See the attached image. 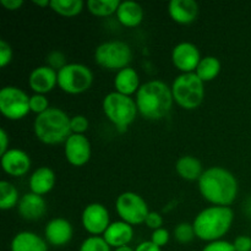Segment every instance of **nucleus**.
Wrapping results in <instances>:
<instances>
[{"label": "nucleus", "mask_w": 251, "mask_h": 251, "mask_svg": "<svg viewBox=\"0 0 251 251\" xmlns=\"http://www.w3.org/2000/svg\"><path fill=\"white\" fill-rule=\"evenodd\" d=\"M28 184L31 193L43 196L53 190L55 185V174L49 167H39L31 174Z\"/></svg>", "instance_id": "nucleus-21"}, {"label": "nucleus", "mask_w": 251, "mask_h": 251, "mask_svg": "<svg viewBox=\"0 0 251 251\" xmlns=\"http://www.w3.org/2000/svg\"><path fill=\"white\" fill-rule=\"evenodd\" d=\"M176 173L179 176L189 181L198 180L202 176V164L198 158L193 156H183L176 163Z\"/></svg>", "instance_id": "nucleus-24"}, {"label": "nucleus", "mask_w": 251, "mask_h": 251, "mask_svg": "<svg viewBox=\"0 0 251 251\" xmlns=\"http://www.w3.org/2000/svg\"><path fill=\"white\" fill-rule=\"evenodd\" d=\"M93 74L88 66L78 63L66 64L58 71V86L69 95H80L91 88Z\"/></svg>", "instance_id": "nucleus-8"}, {"label": "nucleus", "mask_w": 251, "mask_h": 251, "mask_svg": "<svg viewBox=\"0 0 251 251\" xmlns=\"http://www.w3.org/2000/svg\"><path fill=\"white\" fill-rule=\"evenodd\" d=\"M74 235V229L71 223L65 218H53L47 223L44 228L46 242L53 247H65L71 242Z\"/></svg>", "instance_id": "nucleus-14"}, {"label": "nucleus", "mask_w": 251, "mask_h": 251, "mask_svg": "<svg viewBox=\"0 0 251 251\" xmlns=\"http://www.w3.org/2000/svg\"><path fill=\"white\" fill-rule=\"evenodd\" d=\"M102 108L108 120L120 131L126 130L127 126L135 122L139 112L136 100L119 92L108 93L103 100Z\"/></svg>", "instance_id": "nucleus-6"}, {"label": "nucleus", "mask_w": 251, "mask_h": 251, "mask_svg": "<svg viewBox=\"0 0 251 251\" xmlns=\"http://www.w3.org/2000/svg\"><path fill=\"white\" fill-rule=\"evenodd\" d=\"M28 85L34 93L46 95L58 85V71L48 65L38 66L29 74Z\"/></svg>", "instance_id": "nucleus-16"}, {"label": "nucleus", "mask_w": 251, "mask_h": 251, "mask_svg": "<svg viewBox=\"0 0 251 251\" xmlns=\"http://www.w3.org/2000/svg\"><path fill=\"white\" fill-rule=\"evenodd\" d=\"M203 81L195 73L180 74L176 76L172 85L174 102L186 110L196 109L205 98Z\"/></svg>", "instance_id": "nucleus-5"}, {"label": "nucleus", "mask_w": 251, "mask_h": 251, "mask_svg": "<svg viewBox=\"0 0 251 251\" xmlns=\"http://www.w3.org/2000/svg\"><path fill=\"white\" fill-rule=\"evenodd\" d=\"M137 110L149 120H159L166 117L173 107L172 87L161 80H152L141 85L136 93Z\"/></svg>", "instance_id": "nucleus-2"}, {"label": "nucleus", "mask_w": 251, "mask_h": 251, "mask_svg": "<svg viewBox=\"0 0 251 251\" xmlns=\"http://www.w3.org/2000/svg\"><path fill=\"white\" fill-rule=\"evenodd\" d=\"M114 87L115 92H119L125 96H131L134 93H137L139 88L141 87L137 71L130 66L118 71L114 78Z\"/></svg>", "instance_id": "nucleus-22"}, {"label": "nucleus", "mask_w": 251, "mask_h": 251, "mask_svg": "<svg viewBox=\"0 0 251 251\" xmlns=\"http://www.w3.org/2000/svg\"><path fill=\"white\" fill-rule=\"evenodd\" d=\"M169 239H171L169 232L163 227L159 228V229L153 230V233H152V235H151V242L153 243L154 245H157V247L161 248V249L168 244Z\"/></svg>", "instance_id": "nucleus-34"}, {"label": "nucleus", "mask_w": 251, "mask_h": 251, "mask_svg": "<svg viewBox=\"0 0 251 251\" xmlns=\"http://www.w3.org/2000/svg\"><path fill=\"white\" fill-rule=\"evenodd\" d=\"M202 251H235L233 243L227 242V240H216L211 242L203 248Z\"/></svg>", "instance_id": "nucleus-36"}, {"label": "nucleus", "mask_w": 251, "mask_h": 251, "mask_svg": "<svg viewBox=\"0 0 251 251\" xmlns=\"http://www.w3.org/2000/svg\"><path fill=\"white\" fill-rule=\"evenodd\" d=\"M78 251H112L103 237H88L80 245Z\"/></svg>", "instance_id": "nucleus-30"}, {"label": "nucleus", "mask_w": 251, "mask_h": 251, "mask_svg": "<svg viewBox=\"0 0 251 251\" xmlns=\"http://www.w3.org/2000/svg\"><path fill=\"white\" fill-rule=\"evenodd\" d=\"M118 21L125 27H136L144 20V10L135 1H122L117 10Z\"/></svg>", "instance_id": "nucleus-23"}, {"label": "nucleus", "mask_w": 251, "mask_h": 251, "mask_svg": "<svg viewBox=\"0 0 251 251\" xmlns=\"http://www.w3.org/2000/svg\"><path fill=\"white\" fill-rule=\"evenodd\" d=\"M9 149V136L5 129H0V153L4 154Z\"/></svg>", "instance_id": "nucleus-40"}, {"label": "nucleus", "mask_w": 251, "mask_h": 251, "mask_svg": "<svg viewBox=\"0 0 251 251\" xmlns=\"http://www.w3.org/2000/svg\"><path fill=\"white\" fill-rule=\"evenodd\" d=\"M20 196L17 189L10 181H0V208L2 211L11 210L19 205Z\"/></svg>", "instance_id": "nucleus-28"}, {"label": "nucleus", "mask_w": 251, "mask_h": 251, "mask_svg": "<svg viewBox=\"0 0 251 251\" xmlns=\"http://www.w3.org/2000/svg\"><path fill=\"white\" fill-rule=\"evenodd\" d=\"M69 115L60 108L50 107L47 112L37 115L33 123L34 135L46 145L65 144L71 132Z\"/></svg>", "instance_id": "nucleus-4"}, {"label": "nucleus", "mask_w": 251, "mask_h": 251, "mask_svg": "<svg viewBox=\"0 0 251 251\" xmlns=\"http://www.w3.org/2000/svg\"><path fill=\"white\" fill-rule=\"evenodd\" d=\"M145 225L153 230L159 229V228H162V226H163V217H162L158 212H153V211H152V212H150L149 216H147L146 221H145Z\"/></svg>", "instance_id": "nucleus-37"}, {"label": "nucleus", "mask_w": 251, "mask_h": 251, "mask_svg": "<svg viewBox=\"0 0 251 251\" xmlns=\"http://www.w3.org/2000/svg\"><path fill=\"white\" fill-rule=\"evenodd\" d=\"M64 153L71 166H85L91 158V142L85 135L71 134L64 144Z\"/></svg>", "instance_id": "nucleus-13"}, {"label": "nucleus", "mask_w": 251, "mask_h": 251, "mask_svg": "<svg viewBox=\"0 0 251 251\" xmlns=\"http://www.w3.org/2000/svg\"><path fill=\"white\" fill-rule=\"evenodd\" d=\"M169 16L180 25L193 24L199 15V5L194 0H172L168 5Z\"/></svg>", "instance_id": "nucleus-19"}, {"label": "nucleus", "mask_w": 251, "mask_h": 251, "mask_svg": "<svg viewBox=\"0 0 251 251\" xmlns=\"http://www.w3.org/2000/svg\"><path fill=\"white\" fill-rule=\"evenodd\" d=\"M114 251H135V250L132 249L131 247H129V245H126V247L117 248V249H114Z\"/></svg>", "instance_id": "nucleus-43"}, {"label": "nucleus", "mask_w": 251, "mask_h": 251, "mask_svg": "<svg viewBox=\"0 0 251 251\" xmlns=\"http://www.w3.org/2000/svg\"><path fill=\"white\" fill-rule=\"evenodd\" d=\"M11 251H48V243L29 230L20 232L12 238Z\"/></svg>", "instance_id": "nucleus-20"}, {"label": "nucleus", "mask_w": 251, "mask_h": 251, "mask_svg": "<svg viewBox=\"0 0 251 251\" xmlns=\"http://www.w3.org/2000/svg\"><path fill=\"white\" fill-rule=\"evenodd\" d=\"M235 251H251V238L248 235H239L233 242Z\"/></svg>", "instance_id": "nucleus-38"}, {"label": "nucleus", "mask_w": 251, "mask_h": 251, "mask_svg": "<svg viewBox=\"0 0 251 251\" xmlns=\"http://www.w3.org/2000/svg\"><path fill=\"white\" fill-rule=\"evenodd\" d=\"M0 112L10 120L26 117L29 109V97L25 91L15 86H6L0 91Z\"/></svg>", "instance_id": "nucleus-10"}, {"label": "nucleus", "mask_w": 251, "mask_h": 251, "mask_svg": "<svg viewBox=\"0 0 251 251\" xmlns=\"http://www.w3.org/2000/svg\"><path fill=\"white\" fill-rule=\"evenodd\" d=\"M70 126L73 134L83 135V132H86L88 130L90 123H88L87 118L85 115H75V117H71Z\"/></svg>", "instance_id": "nucleus-33"}, {"label": "nucleus", "mask_w": 251, "mask_h": 251, "mask_svg": "<svg viewBox=\"0 0 251 251\" xmlns=\"http://www.w3.org/2000/svg\"><path fill=\"white\" fill-rule=\"evenodd\" d=\"M20 216L26 221H37L46 215L47 203L43 196L37 194H25L17 205Z\"/></svg>", "instance_id": "nucleus-17"}, {"label": "nucleus", "mask_w": 251, "mask_h": 251, "mask_svg": "<svg viewBox=\"0 0 251 251\" xmlns=\"http://www.w3.org/2000/svg\"><path fill=\"white\" fill-rule=\"evenodd\" d=\"M132 238H134V228L124 221L112 222L103 234V239L110 248L114 249L129 245Z\"/></svg>", "instance_id": "nucleus-18"}, {"label": "nucleus", "mask_w": 251, "mask_h": 251, "mask_svg": "<svg viewBox=\"0 0 251 251\" xmlns=\"http://www.w3.org/2000/svg\"><path fill=\"white\" fill-rule=\"evenodd\" d=\"M95 60L100 68L120 71L127 68L132 60L131 48L122 41H109L100 44L95 50Z\"/></svg>", "instance_id": "nucleus-7"}, {"label": "nucleus", "mask_w": 251, "mask_h": 251, "mask_svg": "<svg viewBox=\"0 0 251 251\" xmlns=\"http://www.w3.org/2000/svg\"><path fill=\"white\" fill-rule=\"evenodd\" d=\"M234 221V212L227 206H210L201 211L194 220L196 238L203 242L221 240L230 229Z\"/></svg>", "instance_id": "nucleus-3"}, {"label": "nucleus", "mask_w": 251, "mask_h": 251, "mask_svg": "<svg viewBox=\"0 0 251 251\" xmlns=\"http://www.w3.org/2000/svg\"><path fill=\"white\" fill-rule=\"evenodd\" d=\"M1 167L7 176L17 178L28 173L31 168V158L22 150L10 149L1 154Z\"/></svg>", "instance_id": "nucleus-15"}, {"label": "nucleus", "mask_w": 251, "mask_h": 251, "mask_svg": "<svg viewBox=\"0 0 251 251\" xmlns=\"http://www.w3.org/2000/svg\"><path fill=\"white\" fill-rule=\"evenodd\" d=\"M202 198L213 206L229 207L238 196V180L234 174L223 167H211L199 179Z\"/></svg>", "instance_id": "nucleus-1"}, {"label": "nucleus", "mask_w": 251, "mask_h": 251, "mask_svg": "<svg viewBox=\"0 0 251 251\" xmlns=\"http://www.w3.org/2000/svg\"><path fill=\"white\" fill-rule=\"evenodd\" d=\"M47 65L55 71L61 70L66 65V58L60 50H53L47 56Z\"/></svg>", "instance_id": "nucleus-32"}, {"label": "nucleus", "mask_w": 251, "mask_h": 251, "mask_svg": "<svg viewBox=\"0 0 251 251\" xmlns=\"http://www.w3.org/2000/svg\"><path fill=\"white\" fill-rule=\"evenodd\" d=\"M135 251H162V249L157 247V245H154L151 240H149V242L140 243Z\"/></svg>", "instance_id": "nucleus-41"}, {"label": "nucleus", "mask_w": 251, "mask_h": 251, "mask_svg": "<svg viewBox=\"0 0 251 251\" xmlns=\"http://www.w3.org/2000/svg\"><path fill=\"white\" fill-rule=\"evenodd\" d=\"M221 61L216 56L207 55L203 56L196 68L195 74L203 81V82H210L215 80L221 73Z\"/></svg>", "instance_id": "nucleus-25"}, {"label": "nucleus", "mask_w": 251, "mask_h": 251, "mask_svg": "<svg viewBox=\"0 0 251 251\" xmlns=\"http://www.w3.org/2000/svg\"><path fill=\"white\" fill-rule=\"evenodd\" d=\"M81 222L86 232L92 234L93 237H100V234H104L107 228L110 226V216L104 205L93 202L83 208Z\"/></svg>", "instance_id": "nucleus-11"}, {"label": "nucleus", "mask_w": 251, "mask_h": 251, "mask_svg": "<svg viewBox=\"0 0 251 251\" xmlns=\"http://www.w3.org/2000/svg\"><path fill=\"white\" fill-rule=\"evenodd\" d=\"M201 59L202 58L199 48L190 42H181L176 44L172 51L173 65L180 70L181 74L195 73Z\"/></svg>", "instance_id": "nucleus-12"}, {"label": "nucleus", "mask_w": 251, "mask_h": 251, "mask_svg": "<svg viewBox=\"0 0 251 251\" xmlns=\"http://www.w3.org/2000/svg\"><path fill=\"white\" fill-rule=\"evenodd\" d=\"M115 210L122 221L131 226L145 223L147 216L151 212L144 198L132 191H125L118 196Z\"/></svg>", "instance_id": "nucleus-9"}, {"label": "nucleus", "mask_w": 251, "mask_h": 251, "mask_svg": "<svg viewBox=\"0 0 251 251\" xmlns=\"http://www.w3.org/2000/svg\"><path fill=\"white\" fill-rule=\"evenodd\" d=\"M12 60V48L6 41L0 39V66L5 68Z\"/></svg>", "instance_id": "nucleus-35"}, {"label": "nucleus", "mask_w": 251, "mask_h": 251, "mask_svg": "<svg viewBox=\"0 0 251 251\" xmlns=\"http://www.w3.org/2000/svg\"><path fill=\"white\" fill-rule=\"evenodd\" d=\"M119 0H88L86 2L88 11L95 16L105 17L113 14H117V10L120 5Z\"/></svg>", "instance_id": "nucleus-27"}, {"label": "nucleus", "mask_w": 251, "mask_h": 251, "mask_svg": "<svg viewBox=\"0 0 251 251\" xmlns=\"http://www.w3.org/2000/svg\"><path fill=\"white\" fill-rule=\"evenodd\" d=\"M195 237V229H194V226L191 223H179L174 229V238L180 244H189V243L193 242Z\"/></svg>", "instance_id": "nucleus-29"}, {"label": "nucleus", "mask_w": 251, "mask_h": 251, "mask_svg": "<svg viewBox=\"0 0 251 251\" xmlns=\"http://www.w3.org/2000/svg\"><path fill=\"white\" fill-rule=\"evenodd\" d=\"M49 108H50L49 107V100L44 95L34 93L29 97V109H31V112L36 113L37 115L47 112Z\"/></svg>", "instance_id": "nucleus-31"}, {"label": "nucleus", "mask_w": 251, "mask_h": 251, "mask_svg": "<svg viewBox=\"0 0 251 251\" xmlns=\"http://www.w3.org/2000/svg\"><path fill=\"white\" fill-rule=\"evenodd\" d=\"M2 6L10 11H15V10L21 9L24 5V0H0Z\"/></svg>", "instance_id": "nucleus-39"}, {"label": "nucleus", "mask_w": 251, "mask_h": 251, "mask_svg": "<svg viewBox=\"0 0 251 251\" xmlns=\"http://www.w3.org/2000/svg\"><path fill=\"white\" fill-rule=\"evenodd\" d=\"M33 4L37 5V6H39V7L50 6V1H49V0H34Z\"/></svg>", "instance_id": "nucleus-42"}, {"label": "nucleus", "mask_w": 251, "mask_h": 251, "mask_svg": "<svg viewBox=\"0 0 251 251\" xmlns=\"http://www.w3.org/2000/svg\"><path fill=\"white\" fill-rule=\"evenodd\" d=\"M82 0H51L50 9L64 17H74L83 10Z\"/></svg>", "instance_id": "nucleus-26"}]
</instances>
